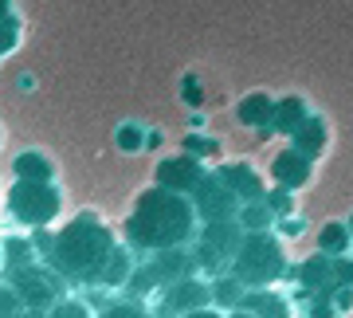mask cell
Returning <instances> with one entry per match:
<instances>
[{"label":"cell","mask_w":353,"mask_h":318,"mask_svg":"<svg viewBox=\"0 0 353 318\" xmlns=\"http://www.w3.org/2000/svg\"><path fill=\"white\" fill-rule=\"evenodd\" d=\"M4 16H12V0H0V20Z\"/></svg>","instance_id":"44dd1931"},{"label":"cell","mask_w":353,"mask_h":318,"mask_svg":"<svg viewBox=\"0 0 353 318\" xmlns=\"http://www.w3.org/2000/svg\"><path fill=\"white\" fill-rule=\"evenodd\" d=\"M141 138H145V134H141L138 122H126V126L118 130V146H122V150H138Z\"/></svg>","instance_id":"e0dca14e"},{"label":"cell","mask_w":353,"mask_h":318,"mask_svg":"<svg viewBox=\"0 0 353 318\" xmlns=\"http://www.w3.org/2000/svg\"><path fill=\"white\" fill-rule=\"evenodd\" d=\"M20 318H48V310H24Z\"/></svg>","instance_id":"7402d4cb"},{"label":"cell","mask_w":353,"mask_h":318,"mask_svg":"<svg viewBox=\"0 0 353 318\" xmlns=\"http://www.w3.org/2000/svg\"><path fill=\"white\" fill-rule=\"evenodd\" d=\"M12 291L20 295L24 310H51L67 295V279L48 264H24V268H12Z\"/></svg>","instance_id":"5b68a950"},{"label":"cell","mask_w":353,"mask_h":318,"mask_svg":"<svg viewBox=\"0 0 353 318\" xmlns=\"http://www.w3.org/2000/svg\"><path fill=\"white\" fill-rule=\"evenodd\" d=\"M114 252H118V244H114L110 228L99 224L94 217H83V220H75V224H67V228L51 240L48 259L67 283L99 287Z\"/></svg>","instance_id":"7a4b0ae2"},{"label":"cell","mask_w":353,"mask_h":318,"mask_svg":"<svg viewBox=\"0 0 353 318\" xmlns=\"http://www.w3.org/2000/svg\"><path fill=\"white\" fill-rule=\"evenodd\" d=\"M236 252H240V232L232 228L228 220H208L196 259H201L204 268H224L228 259H236Z\"/></svg>","instance_id":"ba28073f"},{"label":"cell","mask_w":353,"mask_h":318,"mask_svg":"<svg viewBox=\"0 0 353 318\" xmlns=\"http://www.w3.org/2000/svg\"><path fill=\"white\" fill-rule=\"evenodd\" d=\"M196 212H201L204 220H228V212L236 208V201H232V192L220 185V181H208L201 177V185H196Z\"/></svg>","instance_id":"9c48e42d"},{"label":"cell","mask_w":353,"mask_h":318,"mask_svg":"<svg viewBox=\"0 0 353 318\" xmlns=\"http://www.w3.org/2000/svg\"><path fill=\"white\" fill-rule=\"evenodd\" d=\"M157 181L161 189H173V192H192L201 185V169L192 166L189 157H169L157 166Z\"/></svg>","instance_id":"30bf717a"},{"label":"cell","mask_w":353,"mask_h":318,"mask_svg":"<svg viewBox=\"0 0 353 318\" xmlns=\"http://www.w3.org/2000/svg\"><path fill=\"white\" fill-rule=\"evenodd\" d=\"M12 173L16 177H24V181H51L55 177V166H51L48 153L28 150V153H20V157L12 161Z\"/></svg>","instance_id":"7c38bea8"},{"label":"cell","mask_w":353,"mask_h":318,"mask_svg":"<svg viewBox=\"0 0 353 318\" xmlns=\"http://www.w3.org/2000/svg\"><path fill=\"white\" fill-rule=\"evenodd\" d=\"M16 43H20V20L16 16H4L0 20V55H8Z\"/></svg>","instance_id":"2e32d148"},{"label":"cell","mask_w":353,"mask_h":318,"mask_svg":"<svg viewBox=\"0 0 353 318\" xmlns=\"http://www.w3.org/2000/svg\"><path fill=\"white\" fill-rule=\"evenodd\" d=\"M181 275H189V259L176 252V248H169V252H153V259H145L141 268H134V275H130V291L134 295H157L161 287H169L173 279H181Z\"/></svg>","instance_id":"52a82bcc"},{"label":"cell","mask_w":353,"mask_h":318,"mask_svg":"<svg viewBox=\"0 0 353 318\" xmlns=\"http://www.w3.org/2000/svg\"><path fill=\"white\" fill-rule=\"evenodd\" d=\"M310 318H341V310L334 306V299H318V303L310 306Z\"/></svg>","instance_id":"ac0fdd59"},{"label":"cell","mask_w":353,"mask_h":318,"mask_svg":"<svg viewBox=\"0 0 353 318\" xmlns=\"http://www.w3.org/2000/svg\"><path fill=\"white\" fill-rule=\"evenodd\" d=\"M185 318H228L220 306H204V310H192V315H185Z\"/></svg>","instance_id":"ffe728a7"},{"label":"cell","mask_w":353,"mask_h":318,"mask_svg":"<svg viewBox=\"0 0 353 318\" xmlns=\"http://www.w3.org/2000/svg\"><path fill=\"white\" fill-rule=\"evenodd\" d=\"M48 318H99V310H94L87 299H79V295H63V299L48 310Z\"/></svg>","instance_id":"4fadbf2b"},{"label":"cell","mask_w":353,"mask_h":318,"mask_svg":"<svg viewBox=\"0 0 353 318\" xmlns=\"http://www.w3.org/2000/svg\"><path fill=\"white\" fill-rule=\"evenodd\" d=\"M20 315H24L20 295L12 291V283H0V318H20Z\"/></svg>","instance_id":"9a60e30c"},{"label":"cell","mask_w":353,"mask_h":318,"mask_svg":"<svg viewBox=\"0 0 353 318\" xmlns=\"http://www.w3.org/2000/svg\"><path fill=\"white\" fill-rule=\"evenodd\" d=\"M228 318H255V315H248V310H232Z\"/></svg>","instance_id":"603a6c76"},{"label":"cell","mask_w":353,"mask_h":318,"mask_svg":"<svg viewBox=\"0 0 353 318\" xmlns=\"http://www.w3.org/2000/svg\"><path fill=\"white\" fill-rule=\"evenodd\" d=\"M232 275H236L248 291L275 283L279 275H283V252H279V244H271L267 236L243 240L240 252H236V259H232Z\"/></svg>","instance_id":"277c9868"},{"label":"cell","mask_w":353,"mask_h":318,"mask_svg":"<svg viewBox=\"0 0 353 318\" xmlns=\"http://www.w3.org/2000/svg\"><path fill=\"white\" fill-rule=\"evenodd\" d=\"M99 318H153L150 303H141V299H118V303L102 306Z\"/></svg>","instance_id":"5bb4252c"},{"label":"cell","mask_w":353,"mask_h":318,"mask_svg":"<svg viewBox=\"0 0 353 318\" xmlns=\"http://www.w3.org/2000/svg\"><path fill=\"white\" fill-rule=\"evenodd\" d=\"M204 306H212V283H201L196 275H181L153 295L150 310L153 318H185L192 310H204Z\"/></svg>","instance_id":"8992f818"},{"label":"cell","mask_w":353,"mask_h":318,"mask_svg":"<svg viewBox=\"0 0 353 318\" xmlns=\"http://www.w3.org/2000/svg\"><path fill=\"white\" fill-rule=\"evenodd\" d=\"M192 232H196V204L173 189H150L126 220V240L138 252L181 248L192 240Z\"/></svg>","instance_id":"6da1fadb"},{"label":"cell","mask_w":353,"mask_h":318,"mask_svg":"<svg viewBox=\"0 0 353 318\" xmlns=\"http://www.w3.org/2000/svg\"><path fill=\"white\" fill-rule=\"evenodd\" d=\"M8 212L24 228H43L51 220H59V212H63V192H59L55 181L16 177V185L8 189Z\"/></svg>","instance_id":"3957f363"},{"label":"cell","mask_w":353,"mask_h":318,"mask_svg":"<svg viewBox=\"0 0 353 318\" xmlns=\"http://www.w3.org/2000/svg\"><path fill=\"white\" fill-rule=\"evenodd\" d=\"M322 248L341 252V248H345V228H326V232H322Z\"/></svg>","instance_id":"d6986e66"},{"label":"cell","mask_w":353,"mask_h":318,"mask_svg":"<svg viewBox=\"0 0 353 318\" xmlns=\"http://www.w3.org/2000/svg\"><path fill=\"white\" fill-rule=\"evenodd\" d=\"M240 310H248V315H255V318H290L287 299H279V295H271L267 287H255V291H248V295H243Z\"/></svg>","instance_id":"8fae6325"},{"label":"cell","mask_w":353,"mask_h":318,"mask_svg":"<svg viewBox=\"0 0 353 318\" xmlns=\"http://www.w3.org/2000/svg\"><path fill=\"white\" fill-rule=\"evenodd\" d=\"M4 264H8V259H4V244H0V271H4Z\"/></svg>","instance_id":"cb8c5ba5"}]
</instances>
